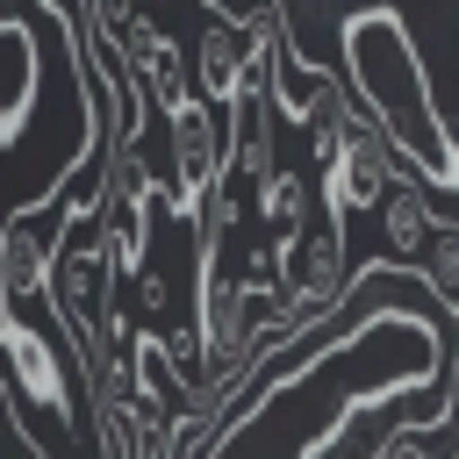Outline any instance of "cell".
<instances>
[{
	"instance_id": "6da1fadb",
	"label": "cell",
	"mask_w": 459,
	"mask_h": 459,
	"mask_svg": "<svg viewBox=\"0 0 459 459\" xmlns=\"http://www.w3.org/2000/svg\"><path fill=\"white\" fill-rule=\"evenodd\" d=\"M416 287V280H409ZM459 359V323H437L416 301H373L344 337H308L287 366H265V380L222 416L201 445V459H301L308 445L330 452L359 416L445 394Z\"/></svg>"
},
{
	"instance_id": "7a4b0ae2",
	"label": "cell",
	"mask_w": 459,
	"mask_h": 459,
	"mask_svg": "<svg viewBox=\"0 0 459 459\" xmlns=\"http://www.w3.org/2000/svg\"><path fill=\"white\" fill-rule=\"evenodd\" d=\"M337 57H344L351 100L394 143V158L409 172H423L430 186H459V143H452L437 100H430V72H423L409 22L394 7H351L337 22Z\"/></svg>"
},
{
	"instance_id": "3957f363",
	"label": "cell",
	"mask_w": 459,
	"mask_h": 459,
	"mask_svg": "<svg viewBox=\"0 0 459 459\" xmlns=\"http://www.w3.org/2000/svg\"><path fill=\"white\" fill-rule=\"evenodd\" d=\"M280 258V251H273ZM344 273H351V244H344V222L330 215V222H316L287 258H280V287H287V301L301 308V316H330L351 287H344Z\"/></svg>"
},
{
	"instance_id": "277c9868",
	"label": "cell",
	"mask_w": 459,
	"mask_h": 459,
	"mask_svg": "<svg viewBox=\"0 0 459 459\" xmlns=\"http://www.w3.org/2000/svg\"><path fill=\"white\" fill-rule=\"evenodd\" d=\"M445 222H437V208H430V179L423 172H394V186H387V201H380V237H387V265H416L423 273V251H430V237H437Z\"/></svg>"
},
{
	"instance_id": "5b68a950",
	"label": "cell",
	"mask_w": 459,
	"mask_h": 459,
	"mask_svg": "<svg viewBox=\"0 0 459 459\" xmlns=\"http://www.w3.org/2000/svg\"><path fill=\"white\" fill-rule=\"evenodd\" d=\"M423 287H430V301L445 308V323H459V230L445 222L437 237H430V251H423Z\"/></svg>"
},
{
	"instance_id": "8992f818",
	"label": "cell",
	"mask_w": 459,
	"mask_h": 459,
	"mask_svg": "<svg viewBox=\"0 0 459 459\" xmlns=\"http://www.w3.org/2000/svg\"><path fill=\"white\" fill-rule=\"evenodd\" d=\"M437 430H445L452 452H459V359H452V380H445V416H437Z\"/></svg>"
},
{
	"instance_id": "52a82bcc",
	"label": "cell",
	"mask_w": 459,
	"mask_h": 459,
	"mask_svg": "<svg viewBox=\"0 0 459 459\" xmlns=\"http://www.w3.org/2000/svg\"><path fill=\"white\" fill-rule=\"evenodd\" d=\"M387 459H430V452H423V437H394V452H387Z\"/></svg>"
},
{
	"instance_id": "ba28073f",
	"label": "cell",
	"mask_w": 459,
	"mask_h": 459,
	"mask_svg": "<svg viewBox=\"0 0 459 459\" xmlns=\"http://www.w3.org/2000/svg\"><path fill=\"white\" fill-rule=\"evenodd\" d=\"M14 459H43V452H36V445H29V437H14Z\"/></svg>"
},
{
	"instance_id": "9c48e42d",
	"label": "cell",
	"mask_w": 459,
	"mask_h": 459,
	"mask_svg": "<svg viewBox=\"0 0 459 459\" xmlns=\"http://www.w3.org/2000/svg\"><path fill=\"white\" fill-rule=\"evenodd\" d=\"M452 194H459V186H452Z\"/></svg>"
}]
</instances>
